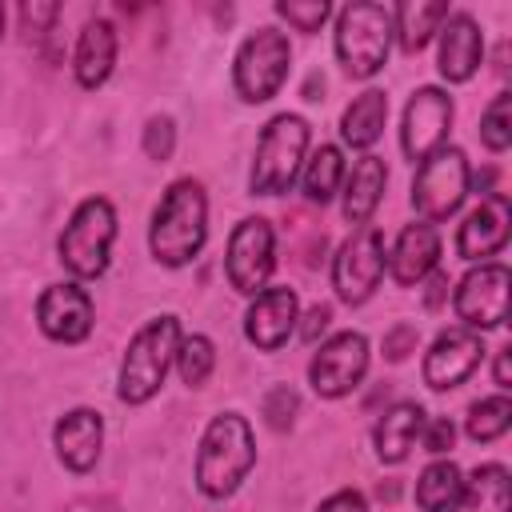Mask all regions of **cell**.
Returning a JSON list of instances; mask_svg holds the SVG:
<instances>
[{
	"instance_id": "cell-2",
	"label": "cell",
	"mask_w": 512,
	"mask_h": 512,
	"mask_svg": "<svg viewBox=\"0 0 512 512\" xmlns=\"http://www.w3.org/2000/svg\"><path fill=\"white\" fill-rule=\"evenodd\" d=\"M256 468V440L252 424L240 412H220L208 420L200 448H196V488L208 500H228L248 472Z\"/></svg>"
},
{
	"instance_id": "cell-28",
	"label": "cell",
	"mask_w": 512,
	"mask_h": 512,
	"mask_svg": "<svg viewBox=\"0 0 512 512\" xmlns=\"http://www.w3.org/2000/svg\"><path fill=\"white\" fill-rule=\"evenodd\" d=\"M460 484H464V476H460L456 460H432L416 480V508L420 512H452Z\"/></svg>"
},
{
	"instance_id": "cell-38",
	"label": "cell",
	"mask_w": 512,
	"mask_h": 512,
	"mask_svg": "<svg viewBox=\"0 0 512 512\" xmlns=\"http://www.w3.org/2000/svg\"><path fill=\"white\" fill-rule=\"evenodd\" d=\"M328 320H332V308H328V304H312V308L304 312V324H300V340L316 344V336L328 328Z\"/></svg>"
},
{
	"instance_id": "cell-8",
	"label": "cell",
	"mask_w": 512,
	"mask_h": 512,
	"mask_svg": "<svg viewBox=\"0 0 512 512\" xmlns=\"http://www.w3.org/2000/svg\"><path fill=\"white\" fill-rule=\"evenodd\" d=\"M468 184H472V168H468L464 148H456V144L436 148L428 160L416 164V176H412L416 216L424 224H440V220L456 216L468 196Z\"/></svg>"
},
{
	"instance_id": "cell-20",
	"label": "cell",
	"mask_w": 512,
	"mask_h": 512,
	"mask_svg": "<svg viewBox=\"0 0 512 512\" xmlns=\"http://www.w3.org/2000/svg\"><path fill=\"white\" fill-rule=\"evenodd\" d=\"M440 264V232L436 224H424V220H412L408 228H400L392 252H388V276L400 284V288H412V284H424V276H432Z\"/></svg>"
},
{
	"instance_id": "cell-18",
	"label": "cell",
	"mask_w": 512,
	"mask_h": 512,
	"mask_svg": "<svg viewBox=\"0 0 512 512\" xmlns=\"http://www.w3.org/2000/svg\"><path fill=\"white\" fill-rule=\"evenodd\" d=\"M52 448L68 472H76V476L92 472L100 460V448H104V416L96 408H68L52 424Z\"/></svg>"
},
{
	"instance_id": "cell-32",
	"label": "cell",
	"mask_w": 512,
	"mask_h": 512,
	"mask_svg": "<svg viewBox=\"0 0 512 512\" xmlns=\"http://www.w3.org/2000/svg\"><path fill=\"white\" fill-rule=\"evenodd\" d=\"M276 16L288 20L296 32H320V24L332 16L328 0H276Z\"/></svg>"
},
{
	"instance_id": "cell-17",
	"label": "cell",
	"mask_w": 512,
	"mask_h": 512,
	"mask_svg": "<svg viewBox=\"0 0 512 512\" xmlns=\"http://www.w3.org/2000/svg\"><path fill=\"white\" fill-rule=\"evenodd\" d=\"M508 232H512V204L504 192H492L484 196L460 224L456 232V256L460 260H484V256H496L504 244H508Z\"/></svg>"
},
{
	"instance_id": "cell-35",
	"label": "cell",
	"mask_w": 512,
	"mask_h": 512,
	"mask_svg": "<svg viewBox=\"0 0 512 512\" xmlns=\"http://www.w3.org/2000/svg\"><path fill=\"white\" fill-rule=\"evenodd\" d=\"M420 440H424V448H428L432 456H440V452H448V448H452L456 428H452V420H448V416H436V420H424Z\"/></svg>"
},
{
	"instance_id": "cell-7",
	"label": "cell",
	"mask_w": 512,
	"mask_h": 512,
	"mask_svg": "<svg viewBox=\"0 0 512 512\" xmlns=\"http://www.w3.org/2000/svg\"><path fill=\"white\" fill-rule=\"evenodd\" d=\"M288 64H292V44L280 28H256L240 40L236 56H232V88L244 104H264L272 100L284 80H288Z\"/></svg>"
},
{
	"instance_id": "cell-26",
	"label": "cell",
	"mask_w": 512,
	"mask_h": 512,
	"mask_svg": "<svg viewBox=\"0 0 512 512\" xmlns=\"http://www.w3.org/2000/svg\"><path fill=\"white\" fill-rule=\"evenodd\" d=\"M444 20H448V4L444 0H416V4L392 8V28H396V40H400V48L408 56L420 52L440 32Z\"/></svg>"
},
{
	"instance_id": "cell-21",
	"label": "cell",
	"mask_w": 512,
	"mask_h": 512,
	"mask_svg": "<svg viewBox=\"0 0 512 512\" xmlns=\"http://www.w3.org/2000/svg\"><path fill=\"white\" fill-rule=\"evenodd\" d=\"M116 24L108 16H92L84 28H80V40H76V56H72V72H76V84L80 88H104L112 68H116Z\"/></svg>"
},
{
	"instance_id": "cell-41",
	"label": "cell",
	"mask_w": 512,
	"mask_h": 512,
	"mask_svg": "<svg viewBox=\"0 0 512 512\" xmlns=\"http://www.w3.org/2000/svg\"><path fill=\"white\" fill-rule=\"evenodd\" d=\"M0 36H4V8H0Z\"/></svg>"
},
{
	"instance_id": "cell-4",
	"label": "cell",
	"mask_w": 512,
	"mask_h": 512,
	"mask_svg": "<svg viewBox=\"0 0 512 512\" xmlns=\"http://www.w3.org/2000/svg\"><path fill=\"white\" fill-rule=\"evenodd\" d=\"M392 8L376 4V0H356L348 8H340L336 16V60L352 80H372L392 52Z\"/></svg>"
},
{
	"instance_id": "cell-19",
	"label": "cell",
	"mask_w": 512,
	"mask_h": 512,
	"mask_svg": "<svg viewBox=\"0 0 512 512\" xmlns=\"http://www.w3.org/2000/svg\"><path fill=\"white\" fill-rule=\"evenodd\" d=\"M440 52H436V68L448 84H468L480 68L484 56V32L476 24V16L468 12H448V20L440 24Z\"/></svg>"
},
{
	"instance_id": "cell-25",
	"label": "cell",
	"mask_w": 512,
	"mask_h": 512,
	"mask_svg": "<svg viewBox=\"0 0 512 512\" xmlns=\"http://www.w3.org/2000/svg\"><path fill=\"white\" fill-rule=\"evenodd\" d=\"M452 512H512V480L504 464H480L452 504Z\"/></svg>"
},
{
	"instance_id": "cell-39",
	"label": "cell",
	"mask_w": 512,
	"mask_h": 512,
	"mask_svg": "<svg viewBox=\"0 0 512 512\" xmlns=\"http://www.w3.org/2000/svg\"><path fill=\"white\" fill-rule=\"evenodd\" d=\"M424 280H428V308H440V300L448 296V276L436 268V272H432V276H424Z\"/></svg>"
},
{
	"instance_id": "cell-1",
	"label": "cell",
	"mask_w": 512,
	"mask_h": 512,
	"mask_svg": "<svg viewBox=\"0 0 512 512\" xmlns=\"http://www.w3.org/2000/svg\"><path fill=\"white\" fill-rule=\"evenodd\" d=\"M208 240V196L204 184L192 176H180L164 188L152 224H148V248L156 264L184 268L204 252Z\"/></svg>"
},
{
	"instance_id": "cell-16",
	"label": "cell",
	"mask_w": 512,
	"mask_h": 512,
	"mask_svg": "<svg viewBox=\"0 0 512 512\" xmlns=\"http://www.w3.org/2000/svg\"><path fill=\"white\" fill-rule=\"evenodd\" d=\"M300 320V300L292 288H264L260 296H252L248 312H244V336L248 344H256V352H280L288 344V336L296 332Z\"/></svg>"
},
{
	"instance_id": "cell-40",
	"label": "cell",
	"mask_w": 512,
	"mask_h": 512,
	"mask_svg": "<svg viewBox=\"0 0 512 512\" xmlns=\"http://www.w3.org/2000/svg\"><path fill=\"white\" fill-rule=\"evenodd\" d=\"M508 352L512 348H500L496 352V368H492V376H496V388L504 392V388H512V376H508Z\"/></svg>"
},
{
	"instance_id": "cell-22",
	"label": "cell",
	"mask_w": 512,
	"mask_h": 512,
	"mask_svg": "<svg viewBox=\"0 0 512 512\" xmlns=\"http://www.w3.org/2000/svg\"><path fill=\"white\" fill-rule=\"evenodd\" d=\"M424 420H428V416H424V408H420L416 400H400V404H392V408L376 420V428H372L376 460H380V464H404L408 452H412L416 440H420Z\"/></svg>"
},
{
	"instance_id": "cell-10",
	"label": "cell",
	"mask_w": 512,
	"mask_h": 512,
	"mask_svg": "<svg viewBox=\"0 0 512 512\" xmlns=\"http://www.w3.org/2000/svg\"><path fill=\"white\" fill-rule=\"evenodd\" d=\"M276 268V232L264 216H244L232 236H228V252H224V272L228 284L240 296H260L272 280Z\"/></svg>"
},
{
	"instance_id": "cell-14",
	"label": "cell",
	"mask_w": 512,
	"mask_h": 512,
	"mask_svg": "<svg viewBox=\"0 0 512 512\" xmlns=\"http://www.w3.org/2000/svg\"><path fill=\"white\" fill-rule=\"evenodd\" d=\"M36 324L56 344H84L92 324H96V308H92L88 288H80V280L48 284L36 300Z\"/></svg>"
},
{
	"instance_id": "cell-34",
	"label": "cell",
	"mask_w": 512,
	"mask_h": 512,
	"mask_svg": "<svg viewBox=\"0 0 512 512\" xmlns=\"http://www.w3.org/2000/svg\"><path fill=\"white\" fill-rule=\"evenodd\" d=\"M296 408H300V396H296L288 384H276V388L264 396V416H268L272 428H288L292 416H296Z\"/></svg>"
},
{
	"instance_id": "cell-12",
	"label": "cell",
	"mask_w": 512,
	"mask_h": 512,
	"mask_svg": "<svg viewBox=\"0 0 512 512\" xmlns=\"http://www.w3.org/2000/svg\"><path fill=\"white\" fill-rule=\"evenodd\" d=\"M452 96L436 84H424L408 96L404 104V124H400V148L412 164L428 160L436 148H444L448 128H452Z\"/></svg>"
},
{
	"instance_id": "cell-23",
	"label": "cell",
	"mask_w": 512,
	"mask_h": 512,
	"mask_svg": "<svg viewBox=\"0 0 512 512\" xmlns=\"http://www.w3.org/2000/svg\"><path fill=\"white\" fill-rule=\"evenodd\" d=\"M384 188H388V164L380 156L364 152L352 164V172H344V220L364 228L376 216V208L384 200Z\"/></svg>"
},
{
	"instance_id": "cell-37",
	"label": "cell",
	"mask_w": 512,
	"mask_h": 512,
	"mask_svg": "<svg viewBox=\"0 0 512 512\" xmlns=\"http://www.w3.org/2000/svg\"><path fill=\"white\" fill-rule=\"evenodd\" d=\"M316 512H368V500H364L356 488H340V492H332L328 500H320Z\"/></svg>"
},
{
	"instance_id": "cell-24",
	"label": "cell",
	"mask_w": 512,
	"mask_h": 512,
	"mask_svg": "<svg viewBox=\"0 0 512 512\" xmlns=\"http://www.w3.org/2000/svg\"><path fill=\"white\" fill-rule=\"evenodd\" d=\"M384 124H388V96L380 88H368L360 92L344 116H340V140L356 152H368L380 136H384Z\"/></svg>"
},
{
	"instance_id": "cell-36",
	"label": "cell",
	"mask_w": 512,
	"mask_h": 512,
	"mask_svg": "<svg viewBox=\"0 0 512 512\" xmlns=\"http://www.w3.org/2000/svg\"><path fill=\"white\" fill-rule=\"evenodd\" d=\"M416 344H420L416 324H396V328L384 336V356H388V360H404L408 352H416Z\"/></svg>"
},
{
	"instance_id": "cell-11",
	"label": "cell",
	"mask_w": 512,
	"mask_h": 512,
	"mask_svg": "<svg viewBox=\"0 0 512 512\" xmlns=\"http://www.w3.org/2000/svg\"><path fill=\"white\" fill-rule=\"evenodd\" d=\"M364 372H368V336L352 328L328 336L308 360V384L324 400H340L352 388H360Z\"/></svg>"
},
{
	"instance_id": "cell-33",
	"label": "cell",
	"mask_w": 512,
	"mask_h": 512,
	"mask_svg": "<svg viewBox=\"0 0 512 512\" xmlns=\"http://www.w3.org/2000/svg\"><path fill=\"white\" fill-rule=\"evenodd\" d=\"M172 148H176V124L168 116H152L144 124V152H148V160H168Z\"/></svg>"
},
{
	"instance_id": "cell-30",
	"label": "cell",
	"mask_w": 512,
	"mask_h": 512,
	"mask_svg": "<svg viewBox=\"0 0 512 512\" xmlns=\"http://www.w3.org/2000/svg\"><path fill=\"white\" fill-rule=\"evenodd\" d=\"M212 368H216V348H212V340L208 336H184L180 340V348H176V372H180V380L188 384V388H204V380L212 376Z\"/></svg>"
},
{
	"instance_id": "cell-13",
	"label": "cell",
	"mask_w": 512,
	"mask_h": 512,
	"mask_svg": "<svg viewBox=\"0 0 512 512\" xmlns=\"http://www.w3.org/2000/svg\"><path fill=\"white\" fill-rule=\"evenodd\" d=\"M508 288H512V272L504 264H480L456 284L452 308L464 320V328L492 332L508 320Z\"/></svg>"
},
{
	"instance_id": "cell-31",
	"label": "cell",
	"mask_w": 512,
	"mask_h": 512,
	"mask_svg": "<svg viewBox=\"0 0 512 512\" xmlns=\"http://www.w3.org/2000/svg\"><path fill=\"white\" fill-rule=\"evenodd\" d=\"M480 140L488 152H508L512 144V92H496L480 116Z\"/></svg>"
},
{
	"instance_id": "cell-6",
	"label": "cell",
	"mask_w": 512,
	"mask_h": 512,
	"mask_svg": "<svg viewBox=\"0 0 512 512\" xmlns=\"http://www.w3.org/2000/svg\"><path fill=\"white\" fill-rule=\"evenodd\" d=\"M112 244H116V208L108 196H88L72 208L56 240V256L76 280H96L108 272Z\"/></svg>"
},
{
	"instance_id": "cell-27",
	"label": "cell",
	"mask_w": 512,
	"mask_h": 512,
	"mask_svg": "<svg viewBox=\"0 0 512 512\" xmlns=\"http://www.w3.org/2000/svg\"><path fill=\"white\" fill-rule=\"evenodd\" d=\"M344 156L336 144H320L312 156H304V168H300V180H304V196L312 204H328L340 184H344Z\"/></svg>"
},
{
	"instance_id": "cell-15",
	"label": "cell",
	"mask_w": 512,
	"mask_h": 512,
	"mask_svg": "<svg viewBox=\"0 0 512 512\" xmlns=\"http://www.w3.org/2000/svg\"><path fill=\"white\" fill-rule=\"evenodd\" d=\"M484 360V336L472 332V328H444L432 348L424 352V384L432 392H448V388H460Z\"/></svg>"
},
{
	"instance_id": "cell-9",
	"label": "cell",
	"mask_w": 512,
	"mask_h": 512,
	"mask_svg": "<svg viewBox=\"0 0 512 512\" xmlns=\"http://www.w3.org/2000/svg\"><path fill=\"white\" fill-rule=\"evenodd\" d=\"M384 272H388L384 236H380L376 224H364L336 252V260H332V288H336V296L348 308H360V304H368L376 296Z\"/></svg>"
},
{
	"instance_id": "cell-3",
	"label": "cell",
	"mask_w": 512,
	"mask_h": 512,
	"mask_svg": "<svg viewBox=\"0 0 512 512\" xmlns=\"http://www.w3.org/2000/svg\"><path fill=\"white\" fill-rule=\"evenodd\" d=\"M184 332H180V316L164 312V316H152L136 328V336L128 340L124 348V360H120V376H116V396L124 404H148L160 388H164V376L168 368L176 364V348H180Z\"/></svg>"
},
{
	"instance_id": "cell-5",
	"label": "cell",
	"mask_w": 512,
	"mask_h": 512,
	"mask_svg": "<svg viewBox=\"0 0 512 512\" xmlns=\"http://www.w3.org/2000/svg\"><path fill=\"white\" fill-rule=\"evenodd\" d=\"M308 140H312V128L304 116H296V112L272 116L256 140V156H252V172H248L252 196H284L304 168Z\"/></svg>"
},
{
	"instance_id": "cell-29",
	"label": "cell",
	"mask_w": 512,
	"mask_h": 512,
	"mask_svg": "<svg viewBox=\"0 0 512 512\" xmlns=\"http://www.w3.org/2000/svg\"><path fill=\"white\" fill-rule=\"evenodd\" d=\"M512 424V400L500 392V396H484L468 408V420H464V432L468 440L476 444H488V440H500Z\"/></svg>"
}]
</instances>
